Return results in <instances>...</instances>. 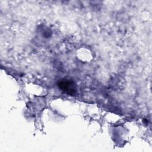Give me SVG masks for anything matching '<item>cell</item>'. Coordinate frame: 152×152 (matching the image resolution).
<instances>
[{
    "instance_id": "1",
    "label": "cell",
    "mask_w": 152,
    "mask_h": 152,
    "mask_svg": "<svg viewBox=\"0 0 152 152\" xmlns=\"http://www.w3.org/2000/svg\"><path fill=\"white\" fill-rule=\"evenodd\" d=\"M58 86L59 89L71 96H74L76 93L75 84L71 80H61L58 82Z\"/></svg>"
}]
</instances>
